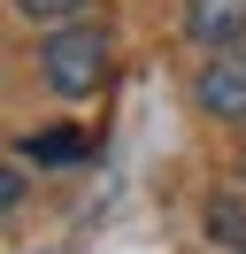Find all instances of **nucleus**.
<instances>
[{
    "label": "nucleus",
    "instance_id": "20e7f679",
    "mask_svg": "<svg viewBox=\"0 0 246 254\" xmlns=\"http://www.w3.org/2000/svg\"><path fill=\"white\" fill-rule=\"evenodd\" d=\"M208 239L223 254H246V200H208Z\"/></svg>",
    "mask_w": 246,
    "mask_h": 254
},
{
    "label": "nucleus",
    "instance_id": "f257e3e1",
    "mask_svg": "<svg viewBox=\"0 0 246 254\" xmlns=\"http://www.w3.org/2000/svg\"><path fill=\"white\" fill-rule=\"evenodd\" d=\"M39 77H46L54 100H92L100 77H108V39H100V23H54L46 47H39Z\"/></svg>",
    "mask_w": 246,
    "mask_h": 254
},
{
    "label": "nucleus",
    "instance_id": "39448f33",
    "mask_svg": "<svg viewBox=\"0 0 246 254\" xmlns=\"http://www.w3.org/2000/svg\"><path fill=\"white\" fill-rule=\"evenodd\" d=\"M23 154H31V162H77V154H85V131H69V124L31 131V139H23Z\"/></svg>",
    "mask_w": 246,
    "mask_h": 254
},
{
    "label": "nucleus",
    "instance_id": "7ed1b4c3",
    "mask_svg": "<svg viewBox=\"0 0 246 254\" xmlns=\"http://www.w3.org/2000/svg\"><path fill=\"white\" fill-rule=\"evenodd\" d=\"M184 39L208 47V54L239 47L246 39V0H184Z\"/></svg>",
    "mask_w": 246,
    "mask_h": 254
},
{
    "label": "nucleus",
    "instance_id": "f03ea898",
    "mask_svg": "<svg viewBox=\"0 0 246 254\" xmlns=\"http://www.w3.org/2000/svg\"><path fill=\"white\" fill-rule=\"evenodd\" d=\"M192 100H200L208 116H223V124H246V39H239V47H223V54H208Z\"/></svg>",
    "mask_w": 246,
    "mask_h": 254
},
{
    "label": "nucleus",
    "instance_id": "423d86ee",
    "mask_svg": "<svg viewBox=\"0 0 246 254\" xmlns=\"http://www.w3.org/2000/svg\"><path fill=\"white\" fill-rule=\"evenodd\" d=\"M77 8H92V0H15V16L31 23H77Z\"/></svg>",
    "mask_w": 246,
    "mask_h": 254
}]
</instances>
